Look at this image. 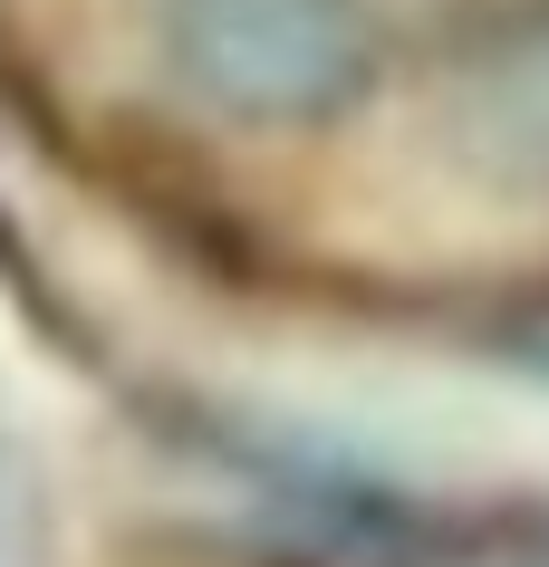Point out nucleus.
<instances>
[{
  "label": "nucleus",
  "instance_id": "nucleus-1",
  "mask_svg": "<svg viewBox=\"0 0 549 567\" xmlns=\"http://www.w3.org/2000/svg\"><path fill=\"white\" fill-rule=\"evenodd\" d=\"M135 10L183 96H203L232 125H328L386 68L376 0H135Z\"/></svg>",
  "mask_w": 549,
  "mask_h": 567
},
{
  "label": "nucleus",
  "instance_id": "nucleus-2",
  "mask_svg": "<svg viewBox=\"0 0 549 567\" xmlns=\"http://www.w3.org/2000/svg\"><path fill=\"white\" fill-rule=\"evenodd\" d=\"M454 135L491 183L549 193V10L454 78Z\"/></svg>",
  "mask_w": 549,
  "mask_h": 567
},
{
  "label": "nucleus",
  "instance_id": "nucleus-3",
  "mask_svg": "<svg viewBox=\"0 0 549 567\" xmlns=\"http://www.w3.org/2000/svg\"><path fill=\"white\" fill-rule=\"evenodd\" d=\"M0 567H49V481L10 414H0Z\"/></svg>",
  "mask_w": 549,
  "mask_h": 567
},
{
  "label": "nucleus",
  "instance_id": "nucleus-4",
  "mask_svg": "<svg viewBox=\"0 0 549 567\" xmlns=\"http://www.w3.org/2000/svg\"><path fill=\"white\" fill-rule=\"evenodd\" d=\"M530 567H549V558H530Z\"/></svg>",
  "mask_w": 549,
  "mask_h": 567
}]
</instances>
